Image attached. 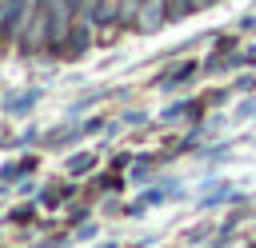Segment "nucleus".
<instances>
[{"instance_id":"nucleus-5","label":"nucleus","mask_w":256,"mask_h":248,"mask_svg":"<svg viewBox=\"0 0 256 248\" xmlns=\"http://www.w3.org/2000/svg\"><path fill=\"white\" fill-rule=\"evenodd\" d=\"M88 24H72V32H68V40H64V52H84L88 48Z\"/></svg>"},{"instance_id":"nucleus-1","label":"nucleus","mask_w":256,"mask_h":248,"mask_svg":"<svg viewBox=\"0 0 256 248\" xmlns=\"http://www.w3.org/2000/svg\"><path fill=\"white\" fill-rule=\"evenodd\" d=\"M48 44H52V0H36L20 32V52H48Z\"/></svg>"},{"instance_id":"nucleus-7","label":"nucleus","mask_w":256,"mask_h":248,"mask_svg":"<svg viewBox=\"0 0 256 248\" xmlns=\"http://www.w3.org/2000/svg\"><path fill=\"white\" fill-rule=\"evenodd\" d=\"M88 168H92V156H76L72 160V172H88Z\"/></svg>"},{"instance_id":"nucleus-2","label":"nucleus","mask_w":256,"mask_h":248,"mask_svg":"<svg viewBox=\"0 0 256 248\" xmlns=\"http://www.w3.org/2000/svg\"><path fill=\"white\" fill-rule=\"evenodd\" d=\"M168 16H172V4H168V0H144L140 12H136V28H140V32H156Z\"/></svg>"},{"instance_id":"nucleus-6","label":"nucleus","mask_w":256,"mask_h":248,"mask_svg":"<svg viewBox=\"0 0 256 248\" xmlns=\"http://www.w3.org/2000/svg\"><path fill=\"white\" fill-rule=\"evenodd\" d=\"M140 4H144V0H120V20H136Z\"/></svg>"},{"instance_id":"nucleus-3","label":"nucleus","mask_w":256,"mask_h":248,"mask_svg":"<svg viewBox=\"0 0 256 248\" xmlns=\"http://www.w3.org/2000/svg\"><path fill=\"white\" fill-rule=\"evenodd\" d=\"M28 20V0H0V36H16Z\"/></svg>"},{"instance_id":"nucleus-4","label":"nucleus","mask_w":256,"mask_h":248,"mask_svg":"<svg viewBox=\"0 0 256 248\" xmlns=\"http://www.w3.org/2000/svg\"><path fill=\"white\" fill-rule=\"evenodd\" d=\"M84 20H88V24H96V28H108V24H116V20H120V4H116V0H88Z\"/></svg>"}]
</instances>
